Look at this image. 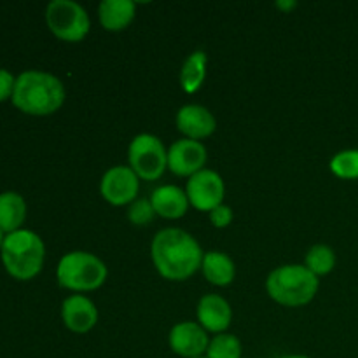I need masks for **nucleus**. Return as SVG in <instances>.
Listing matches in <instances>:
<instances>
[{"label": "nucleus", "instance_id": "nucleus-28", "mask_svg": "<svg viewBox=\"0 0 358 358\" xmlns=\"http://www.w3.org/2000/svg\"><path fill=\"white\" fill-rule=\"evenodd\" d=\"M278 358H311V357H306V355H283V357H278Z\"/></svg>", "mask_w": 358, "mask_h": 358}, {"label": "nucleus", "instance_id": "nucleus-29", "mask_svg": "<svg viewBox=\"0 0 358 358\" xmlns=\"http://www.w3.org/2000/svg\"><path fill=\"white\" fill-rule=\"evenodd\" d=\"M196 358H206V357H196Z\"/></svg>", "mask_w": 358, "mask_h": 358}, {"label": "nucleus", "instance_id": "nucleus-23", "mask_svg": "<svg viewBox=\"0 0 358 358\" xmlns=\"http://www.w3.org/2000/svg\"><path fill=\"white\" fill-rule=\"evenodd\" d=\"M154 215H156V212H154L152 203L145 198L135 199L128 208V219L136 226H147L154 219Z\"/></svg>", "mask_w": 358, "mask_h": 358}, {"label": "nucleus", "instance_id": "nucleus-22", "mask_svg": "<svg viewBox=\"0 0 358 358\" xmlns=\"http://www.w3.org/2000/svg\"><path fill=\"white\" fill-rule=\"evenodd\" d=\"M331 170L341 178H358V149H346L331 159Z\"/></svg>", "mask_w": 358, "mask_h": 358}, {"label": "nucleus", "instance_id": "nucleus-6", "mask_svg": "<svg viewBox=\"0 0 358 358\" xmlns=\"http://www.w3.org/2000/svg\"><path fill=\"white\" fill-rule=\"evenodd\" d=\"M45 21L52 34L66 42L83 41L91 27L87 10L76 0H52L45 9Z\"/></svg>", "mask_w": 358, "mask_h": 358}, {"label": "nucleus", "instance_id": "nucleus-25", "mask_svg": "<svg viewBox=\"0 0 358 358\" xmlns=\"http://www.w3.org/2000/svg\"><path fill=\"white\" fill-rule=\"evenodd\" d=\"M14 86H16V77L6 69H0V101H6L7 98H13Z\"/></svg>", "mask_w": 358, "mask_h": 358}, {"label": "nucleus", "instance_id": "nucleus-20", "mask_svg": "<svg viewBox=\"0 0 358 358\" xmlns=\"http://www.w3.org/2000/svg\"><path fill=\"white\" fill-rule=\"evenodd\" d=\"M304 266H306V268L317 276L327 275V273H331L336 266L334 250H332L329 245H324V243L313 245V247L308 250Z\"/></svg>", "mask_w": 358, "mask_h": 358}, {"label": "nucleus", "instance_id": "nucleus-17", "mask_svg": "<svg viewBox=\"0 0 358 358\" xmlns=\"http://www.w3.org/2000/svg\"><path fill=\"white\" fill-rule=\"evenodd\" d=\"M135 7L133 0H103L98 7V16L107 30L117 31L131 23Z\"/></svg>", "mask_w": 358, "mask_h": 358}, {"label": "nucleus", "instance_id": "nucleus-9", "mask_svg": "<svg viewBox=\"0 0 358 358\" xmlns=\"http://www.w3.org/2000/svg\"><path fill=\"white\" fill-rule=\"evenodd\" d=\"M138 175L133 171L131 166H122V164L108 168L100 182L101 196L112 205L133 203L138 196Z\"/></svg>", "mask_w": 358, "mask_h": 358}, {"label": "nucleus", "instance_id": "nucleus-13", "mask_svg": "<svg viewBox=\"0 0 358 358\" xmlns=\"http://www.w3.org/2000/svg\"><path fill=\"white\" fill-rule=\"evenodd\" d=\"M177 128L187 138L199 140L210 136L217 128V121L212 112L198 103H189L178 108Z\"/></svg>", "mask_w": 358, "mask_h": 358}, {"label": "nucleus", "instance_id": "nucleus-1", "mask_svg": "<svg viewBox=\"0 0 358 358\" xmlns=\"http://www.w3.org/2000/svg\"><path fill=\"white\" fill-rule=\"evenodd\" d=\"M150 255L161 276L166 280H187L201 268L205 254L194 236L178 227H166L154 236Z\"/></svg>", "mask_w": 358, "mask_h": 358}, {"label": "nucleus", "instance_id": "nucleus-27", "mask_svg": "<svg viewBox=\"0 0 358 358\" xmlns=\"http://www.w3.org/2000/svg\"><path fill=\"white\" fill-rule=\"evenodd\" d=\"M6 236H7V234L3 233L2 229H0V250H2V247H3V241H6Z\"/></svg>", "mask_w": 358, "mask_h": 358}, {"label": "nucleus", "instance_id": "nucleus-18", "mask_svg": "<svg viewBox=\"0 0 358 358\" xmlns=\"http://www.w3.org/2000/svg\"><path fill=\"white\" fill-rule=\"evenodd\" d=\"M27 219V203L17 192L7 191L0 194V229L10 234L20 231Z\"/></svg>", "mask_w": 358, "mask_h": 358}, {"label": "nucleus", "instance_id": "nucleus-2", "mask_svg": "<svg viewBox=\"0 0 358 358\" xmlns=\"http://www.w3.org/2000/svg\"><path fill=\"white\" fill-rule=\"evenodd\" d=\"M14 107L30 115H49L65 101V86L56 76L42 70H27L16 77Z\"/></svg>", "mask_w": 358, "mask_h": 358}, {"label": "nucleus", "instance_id": "nucleus-8", "mask_svg": "<svg viewBox=\"0 0 358 358\" xmlns=\"http://www.w3.org/2000/svg\"><path fill=\"white\" fill-rule=\"evenodd\" d=\"M187 198L194 208L201 212H212L215 206L222 205L226 185L222 177L210 168H203L198 173L189 177L187 182Z\"/></svg>", "mask_w": 358, "mask_h": 358}, {"label": "nucleus", "instance_id": "nucleus-15", "mask_svg": "<svg viewBox=\"0 0 358 358\" xmlns=\"http://www.w3.org/2000/svg\"><path fill=\"white\" fill-rule=\"evenodd\" d=\"M150 203L154 206V212L161 217H166V219H178L189 208L187 192H184L177 185L156 187L150 194Z\"/></svg>", "mask_w": 358, "mask_h": 358}, {"label": "nucleus", "instance_id": "nucleus-12", "mask_svg": "<svg viewBox=\"0 0 358 358\" xmlns=\"http://www.w3.org/2000/svg\"><path fill=\"white\" fill-rule=\"evenodd\" d=\"M62 317L63 324L77 334H84L90 332L91 329L96 325L98 322V310L91 299L86 296H70L63 301L62 306Z\"/></svg>", "mask_w": 358, "mask_h": 358}, {"label": "nucleus", "instance_id": "nucleus-14", "mask_svg": "<svg viewBox=\"0 0 358 358\" xmlns=\"http://www.w3.org/2000/svg\"><path fill=\"white\" fill-rule=\"evenodd\" d=\"M233 310L229 303L222 296L217 294H206L198 303V320L205 331L222 334L231 324Z\"/></svg>", "mask_w": 358, "mask_h": 358}, {"label": "nucleus", "instance_id": "nucleus-5", "mask_svg": "<svg viewBox=\"0 0 358 358\" xmlns=\"http://www.w3.org/2000/svg\"><path fill=\"white\" fill-rule=\"evenodd\" d=\"M56 276L59 285L65 289L87 292L103 285L107 280V266L94 254L76 250L59 259Z\"/></svg>", "mask_w": 358, "mask_h": 358}, {"label": "nucleus", "instance_id": "nucleus-4", "mask_svg": "<svg viewBox=\"0 0 358 358\" xmlns=\"http://www.w3.org/2000/svg\"><path fill=\"white\" fill-rule=\"evenodd\" d=\"M266 289L269 296L283 306H303L317 294L318 276L306 266L285 264L269 273Z\"/></svg>", "mask_w": 358, "mask_h": 358}, {"label": "nucleus", "instance_id": "nucleus-11", "mask_svg": "<svg viewBox=\"0 0 358 358\" xmlns=\"http://www.w3.org/2000/svg\"><path fill=\"white\" fill-rule=\"evenodd\" d=\"M168 343L177 355L184 358L203 357L210 345L206 331L196 322H180L173 325L168 336Z\"/></svg>", "mask_w": 358, "mask_h": 358}, {"label": "nucleus", "instance_id": "nucleus-19", "mask_svg": "<svg viewBox=\"0 0 358 358\" xmlns=\"http://www.w3.org/2000/svg\"><path fill=\"white\" fill-rule=\"evenodd\" d=\"M206 63H208V56L201 49L187 56L180 70V84L185 93H196L201 87L206 77Z\"/></svg>", "mask_w": 358, "mask_h": 358}, {"label": "nucleus", "instance_id": "nucleus-16", "mask_svg": "<svg viewBox=\"0 0 358 358\" xmlns=\"http://www.w3.org/2000/svg\"><path fill=\"white\" fill-rule=\"evenodd\" d=\"M201 269L205 278L219 287L229 285L236 275V266H234L233 259L219 250H212L203 255Z\"/></svg>", "mask_w": 358, "mask_h": 358}, {"label": "nucleus", "instance_id": "nucleus-3", "mask_svg": "<svg viewBox=\"0 0 358 358\" xmlns=\"http://www.w3.org/2000/svg\"><path fill=\"white\" fill-rule=\"evenodd\" d=\"M0 257L13 278L31 280L41 273L42 264H44V241L34 231H14L6 236Z\"/></svg>", "mask_w": 358, "mask_h": 358}, {"label": "nucleus", "instance_id": "nucleus-24", "mask_svg": "<svg viewBox=\"0 0 358 358\" xmlns=\"http://www.w3.org/2000/svg\"><path fill=\"white\" fill-rule=\"evenodd\" d=\"M210 220L215 227H226L229 226L231 220H233V210L227 205H219L210 212Z\"/></svg>", "mask_w": 358, "mask_h": 358}, {"label": "nucleus", "instance_id": "nucleus-7", "mask_svg": "<svg viewBox=\"0 0 358 358\" xmlns=\"http://www.w3.org/2000/svg\"><path fill=\"white\" fill-rule=\"evenodd\" d=\"M129 164L143 180H156L168 166V150L152 133H140L131 140L128 149Z\"/></svg>", "mask_w": 358, "mask_h": 358}, {"label": "nucleus", "instance_id": "nucleus-26", "mask_svg": "<svg viewBox=\"0 0 358 358\" xmlns=\"http://www.w3.org/2000/svg\"><path fill=\"white\" fill-rule=\"evenodd\" d=\"M296 6H297L296 0H278V2H276V7H278V9H283V10L294 9Z\"/></svg>", "mask_w": 358, "mask_h": 358}, {"label": "nucleus", "instance_id": "nucleus-21", "mask_svg": "<svg viewBox=\"0 0 358 358\" xmlns=\"http://www.w3.org/2000/svg\"><path fill=\"white\" fill-rule=\"evenodd\" d=\"M241 357V343L234 334L215 336L210 341L206 350V358H240Z\"/></svg>", "mask_w": 358, "mask_h": 358}, {"label": "nucleus", "instance_id": "nucleus-10", "mask_svg": "<svg viewBox=\"0 0 358 358\" xmlns=\"http://www.w3.org/2000/svg\"><path fill=\"white\" fill-rule=\"evenodd\" d=\"M206 163V147L199 140L182 138L168 149V168L180 177H192Z\"/></svg>", "mask_w": 358, "mask_h": 358}]
</instances>
